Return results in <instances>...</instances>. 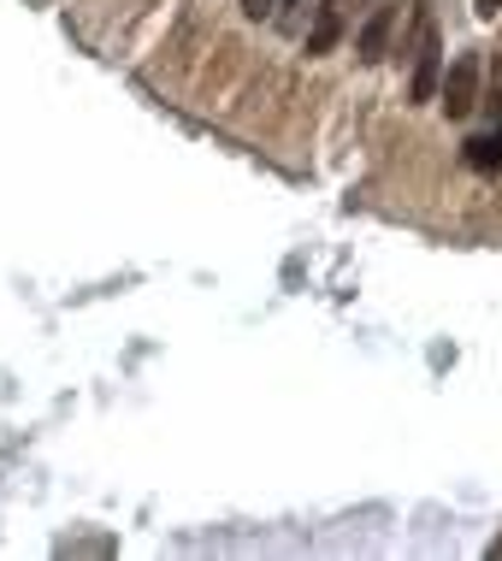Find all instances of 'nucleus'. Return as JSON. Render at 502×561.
<instances>
[{
    "mask_svg": "<svg viewBox=\"0 0 502 561\" xmlns=\"http://www.w3.org/2000/svg\"><path fill=\"white\" fill-rule=\"evenodd\" d=\"M437 78H444V42H437V24H432V12H425V0H414V78H408V101H414V107H432Z\"/></svg>",
    "mask_w": 502,
    "mask_h": 561,
    "instance_id": "f257e3e1",
    "label": "nucleus"
},
{
    "mask_svg": "<svg viewBox=\"0 0 502 561\" xmlns=\"http://www.w3.org/2000/svg\"><path fill=\"white\" fill-rule=\"evenodd\" d=\"M479 78H484L479 54H455V66L437 78V107H444L455 125H461L467 113H479Z\"/></svg>",
    "mask_w": 502,
    "mask_h": 561,
    "instance_id": "f03ea898",
    "label": "nucleus"
},
{
    "mask_svg": "<svg viewBox=\"0 0 502 561\" xmlns=\"http://www.w3.org/2000/svg\"><path fill=\"white\" fill-rule=\"evenodd\" d=\"M390 36H397V0H385V7H373V19L361 24V36H355V54H361V66H385V59H390Z\"/></svg>",
    "mask_w": 502,
    "mask_h": 561,
    "instance_id": "7ed1b4c3",
    "label": "nucleus"
},
{
    "mask_svg": "<svg viewBox=\"0 0 502 561\" xmlns=\"http://www.w3.org/2000/svg\"><path fill=\"white\" fill-rule=\"evenodd\" d=\"M343 19H349V0H313V24H308V36H301V48H308V59H319V54H331V48H338Z\"/></svg>",
    "mask_w": 502,
    "mask_h": 561,
    "instance_id": "20e7f679",
    "label": "nucleus"
},
{
    "mask_svg": "<svg viewBox=\"0 0 502 561\" xmlns=\"http://www.w3.org/2000/svg\"><path fill=\"white\" fill-rule=\"evenodd\" d=\"M461 160L474 165V172H502V125H491V130H479V136H467L461 142Z\"/></svg>",
    "mask_w": 502,
    "mask_h": 561,
    "instance_id": "39448f33",
    "label": "nucleus"
},
{
    "mask_svg": "<svg viewBox=\"0 0 502 561\" xmlns=\"http://www.w3.org/2000/svg\"><path fill=\"white\" fill-rule=\"evenodd\" d=\"M479 107H484L491 125H502V54L484 66V78H479Z\"/></svg>",
    "mask_w": 502,
    "mask_h": 561,
    "instance_id": "423d86ee",
    "label": "nucleus"
},
{
    "mask_svg": "<svg viewBox=\"0 0 502 561\" xmlns=\"http://www.w3.org/2000/svg\"><path fill=\"white\" fill-rule=\"evenodd\" d=\"M313 7V0H278V12H272V24H278V30H296L301 24V12H308Z\"/></svg>",
    "mask_w": 502,
    "mask_h": 561,
    "instance_id": "0eeeda50",
    "label": "nucleus"
},
{
    "mask_svg": "<svg viewBox=\"0 0 502 561\" xmlns=\"http://www.w3.org/2000/svg\"><path fill=\"white\" fill-rule=\"evenodd\" d=\"M242 12H249V19L261 24V19H272V12H278V0H242Z\"/></svg>",
    "mask_w": 502,
    "mask_h": 561,
    "instance_id": "6e6552de",
    "label": "nucleus"
},
{
    "mask_svg": "<svg viewBox=\"0 0 502 561\" xmlns=\"http://www.w3.org/2000/svg\"><path fill=\"white\" fill-rule=\"evenodd\" d=\"M502 12V0H479V19H497Z\"/></svg>",
    "mask_w": 502,
    "mask_h": 561,
    "instance_id": "1a4fd4ad",
    "label": "nucleus"
}]
</instances>
